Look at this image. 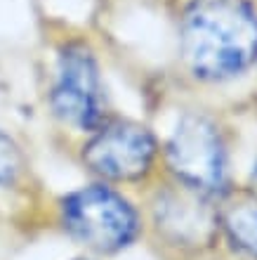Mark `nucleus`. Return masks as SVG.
<instances>
[{
	"instance_id": "39448f33",
	"label": "nucleus",
	"mask_w": 257,
	"mask_h": 260,
	"mask_svg": "<svg viewBox=\"0 0 257 260\" xmlns=\"http://www.w3.org/2000/svg\"><path fill=\"white\" fill-rule=\"evenodd\" d=\"M78 161L95 180L111 187L151 185L161 178V142L142 121L111 116L85 135Z\"/></svg>"
},
{
	"instance_id": "20e7f679",
	"label": "nucleus",
	"mask_w": 257,
	"mask_h": 260,
	"mask_svg": "<svg viewBox=\"0 0 257 260\" xmlns=\"http://www.w3.org/2000/svg\"><path fill=\"white\" fill-rule=\"evenodd\" d=\"M229 166L224 130L203 111H184L161 147L165 178L210 201H217L231 187Z\"/></svg>"
},
{
	"instance_id": "1a4fd4ad",
	"label": "nucleus",
	"mask_w": 257,
	"mask_h": 260,
	"mask_svg": "<svg viewBox=\"0 0 257 260\" xmlns=\"http://www.w3.org/2000/svg\"><path fill=\"white\" fill-rule=\"evenodd\" d=\"M248 189L257 194V158L252 161V168H250V175H248Z\"/></svg>"
},
{
	"instance_id": "9d476101",
	"label": "nucleus",
	"mask_w": 257,
	"mask_h": 260,
	"mask_svg": "<svg viewBox=\"0 0 257 260\" xmlns=\"http://www.w3.org/2000/svg\"><path fill=\"white\" fill-rule=\"evenodd\" d=\"M68 260H99L97 255H90V253H81V255H74V258H68Z\"/></svg>"
},
{
	"instance_id": "7ed1b4c3",
	"label": "nucleus",
	"mask_w": 257,
	"mask_h": 260,
	"mask_svg": "<svg viewBox=\"0 0 257 260\" xmlns=\"http://www.w3.org/2000/svg\"><path fill=\"white\" fill-rule=\"evenodd\" d=\"M144 237L168 260H201L219 244L215 201L156 178L142 206Z\"/></svg>"
},
{
	"instance_id": "6e6552de",
	"label": "nucleus",
	"mask_w": 257,
	"mask_h": 260,
	"mask_svg": "<svg viewBox=\"0 0 257 260\" xmlns=\"http://www.w3.org/2000/svg\"><path fill=\"white\" fill-rule=\"evenodd\" d=\"M31 164L26 151L7 130L0 128V192H17L26 185Z\"/></svg>"
},
{
	"instance_id": "f257e3e1",
	"label": "nucleus",
	"mask_w": 257,
	"mask_h": 260,
	"mask_svg": "<svg viewBox=\"0 0 257 260\" xmlns=\"http://www.w3.org/2000/svg\"><path fill=\"white\" fill-rule=\"evenodd\" d=\"M179 57L201 83L241 78L257 64V10L250 0H191L179 19Z\"/></svg>"
},
{
	"instance_id": "423d86ee",
	"label": "nucleus",
	"mask_w": 257,
	"mask_h": 260,
	"mask_svg": "<svg viewBox=\"0 0 257 260\" xmlns=\"http://www.w3.org/2000/svg\"><path fill=\"white\" fill-rule=\"evenodd\" d=\"M48 102L59 123L83 135H90L114 116L102 69L88 43L68 41L59 48Z\"/></svg>"
},
{
	"instance_id": "f03ea898",
	"label": "nucleus",
	"mask_w": 257,
	"mask_h": 260,
	"mask_svg": "<svg viewBox=\"0 0 257 260\" xmlns=\"http://www.w3.org/2000/svg\"><path fill=\"white\" fill-rule=\"evenodd\" d=\"M52 220L61 237L97 258L123 253L144 237L142 208L121 187L99 180L59 194Z\"/></svg>"
},
{
	"instance_id": "0eeeda50",
	"label": "nucleus",
	"mask_w": 257,
	"mask_h": 260,
	"mask_svg": "<svg viewBox=\"0 0 257 260\" xmlns=\"http://www.w3.org/2000/svg\"><path fill=\"white\" fill-rule=\"evenodd\" d=\"M219 244L243 260H257V194L229 187L215 201Z\"/></svg>"
}]
</instances>
